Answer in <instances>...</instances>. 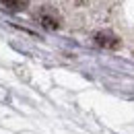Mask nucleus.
<instances>
[{
	"label": "nucleus",
	"mask_w": 134,
	"mask_h": 134,
	"mask_svg": "<svg viewBox=\"0 0 134 134\" xmlns=\"http://www.w3.org/2000/svg\"><path fill=\"white\" fill-rule=\"evenodd\" d=\"M93 39L99 48H105V50H118L120 48V39L111 31H99V33H95Z\"/></svg>",
	"instance_id": "obj_2"
},
{
	"label": "nucleus",
	"mask_w": 134,
	"mask_h": 134,
	"mask_svg": "<svg viewBox=\"0 0 134 134\" xmlns=\"http://www.w3.org/2000/svg\"><path fill=\"white\" fill-rule=\"evenodd\" d=\"M70 2H72V4H85L87 0H70Z\"/></svg>",
	"instance_id": "obj_4"
},
{
	"label": "nucleus",
	"mask_w": 134,
	"mask_h": 134,
	"mask_svg": "<svg viewBox=\"0 0 134 134\" xmlns=\"http://www.w3.org/2000/svg\"><path fill=\"white\" fill-rule=\"evenodd\" d=\"M37 19H39V23L46 27V29H58L60 25H62V19L60 15L52 8V6H41L39 10H37Z\"/></svg>",
	"instance_id": "obj_1"
},
{
	"label": "nucleus",
	"mask_w": 134,
	"mask_h": 134,
	"mask_svg": "<svg viewBox=\"0 0 134 134\" xmlns=\"http://www.w3.org/2000/svg\"><path fill=\"white\" fill-rule=\"evenodd\" d=\"M0 2H2V6H4V8L13 10V13L23 10V8H27V6H29V0H0Z\"/></svg>",
	"instance_id": "obj_3"
}]
</instances>
